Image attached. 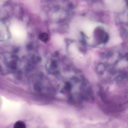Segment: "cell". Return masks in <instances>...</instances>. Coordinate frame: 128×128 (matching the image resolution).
Wrapping results in <instances>:
<instances>
[{
	"instance_id": "obj_1",
	"label": "cell",
	"mask_w": 128,
	"mask_h": 128,
	"mask_svg": "<svg viewBox=\"0 0 128 128\" xmlns=\"http://www.w3.org/2000/svg\"><path fill=\"white\" fill-rule=\"evenodd\" d=\"M98 73L107 79L120 80L128 77V54L108 55L101 58Z\"/></svg>"
},
{
	"instance_id": "obj_2",
	"label": "cell",
	"mask_w": 128,
	"mask_h": 128,
	"mask_svg": "<svg viewBox=\"0 0 128 128\" xmlns=\"http://www.w3.org/2000/svg\"><path fill=\"white\" fill-rule=\"evenodd\" d=\"M14 127L15 128H25L26 125L22 121H18L15 123Z\"/></svg>"
}]
</instances>
